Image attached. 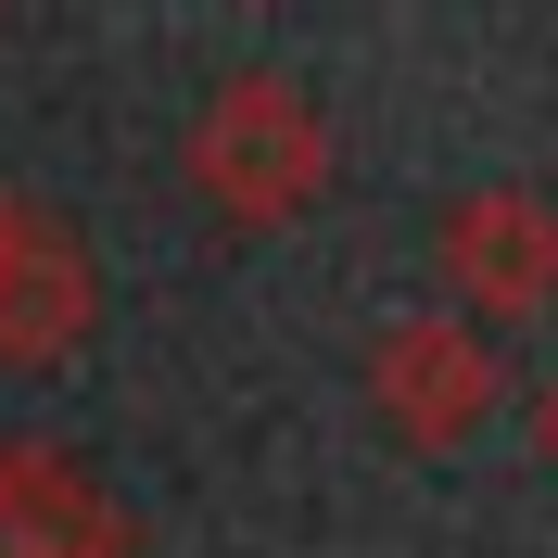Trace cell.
<instances>
[{"label": "cell", "instance_id": "7", "mask_svg": "<svg viewBox=\"0 0 558 558\" xmlns=\"http://www.w3.org/2000/svg\"><path fill=\"white\" fill-rule=\"evenodd\" d=\"M13 229H26V204H13V191H0V254H13Z\"/></svg>", "mask_w": 558, "mask_h": 558}, {"label": "cell", "instance_id": "4", "mask_svg": "<svg viewBox=\"0 0 558 558\" xmlns=\"http://www.w3.org/2000/svg\"><path fill=\"white\" fill-rule=\"evenodd\" d=\"M128 508H114L64 445H0V558H114Z\"/></svg>", "mask_w": 558, "mask_h": 558}, {"label": "cell", "instance_id": "1", "mask_svg": "<svg viewBox=\"0 0 558 558\" xmlns=\"http://www.w3.org/2000/svg\"><path fill=\"white\" fill-rule=\"evenodd\" d=\"M178 166H191V191H204L229 229H292V216L330 191V114L305 102V76L242 64V76H216V89H204Z\"/></svg>", "mask_w": 558, "mask_h": 558}, {"label": "cell", "instance_id": "2", "mask_svg": "<svg viewBox=\"0 0 558 558\" xmlns=\"http://www.w3.org/2000/svg\"><path fill=\"white\" fill-rule=\"evenodd\" d=\"M368 407H381V432L418 445V457L470 445L495 418V343L470 317H445V305H407L381 343H368Z\"/></svg>", "mask_w": 558, "mask_h": 558}, {"label": "cell", "instance_id": "6", "mask_svg": "<svg viewBox=\"0 0 558 558\" xmlns=\"http://www.w3.org/2000/svg\"><path fill=\"white\" fill-rule=\"evenodd\" d=\"M533 445H546V457H558V381H546V393H533Z\"/></svg>", "mask_w": 558, "mask_h": 558}, {"label": "cell", "instance_id": "5", "mask_svg": "<svg viewBox=\"0 0 558 558\" xmlns=\"http://www.w3.org/2000/svg\"><path fill=\"white\" fill-rule=\"evenodd\" d=\"M89 317H102V279H89L76 229L26 216L13 254H0V355H13V368H51V355L89 343Z\"/></svg>", "mask_w": 558, "mask_h": 558}, {"label": "cell", "instance_id": "3", "mask_svg": "<svg viewBox=\"0 0 558 558\" xmlns=\"http://www.w3.org/2000/svg\"><path fill=\"white\" fill-rule=\"evenodd\" d=\"M432 267L470 317H558V204L495 178V191H457L445 229H432Z\"/></svg>", "mask_w": 558, "mask_h": 558}]
</instances>
